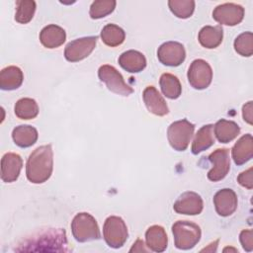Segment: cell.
Wrapping results in <instances>:
<instances>
[{
    "label": "cell",
    "instance_id": "12",
    "mask_svg": "<svg viewBox=\"0 0 253 253\" xmlns=\"http://www.w3.org/2000/svg\"><path fill=\"white\" fill-rule=\"evenodd\" d=\"M244 17V8L235 3H224L218 5L212 11V18L221 25H238Z\"/></svg>",
    "mask_w": 253,
    "mask_h": 253
},
{
    "label": "cell",
    "instance_id": "31",
    "mask_svg": "<svg viewBox=\"0 0 253 253\" xmlns=\"http://www.w3.org/2000/svg\"><path fill=\"white\" fill-rule=\"evenodd\" d=\"M115 0H96L90 6L89 15L92 19H101L111 14L116 8Z\"/></svg>",
    "mask_w": 253,
    "mask_h": 253
},
{
    "label": "cell",
    "instance_id": "14",
    "mask_svg": "<svg viewBox=\"0 0 253 253\" xmlns=\"http://www.w3.org/2000/svg\"><path fill=\"white\" fill-rule=\"evenodd\" d=\"M237 204V196L231 189H221L213 196L214 209L220 216L231 215L236 211Z\"/></svg>",
    "mask_w": 253,
    "mask_h": 253
},
{
    "label": "cell",
    "instance_id": "34",
    "mask_svg": "<svg viewBox=\"0 0 253 253\" xmlns=\"http://www.w3.org/2000/svg\"><path fill=\"white\" fill-rule=\"evenodd\" d=\"M237 182L242 187L251 190L253 188V168L250 167L249 169L240 173L237 177Z\"/></svg>",
    "mask_w": 253,
    "mask_h": 253
},
{
    "label": "cell",
    "instance_id": "2",
    "mask_svg": "<svg viewBox=\"0 0 253 253\" xmlns=\"http://www.w3.org/2000/svg\"><path fill=\"white\" fill-rule=\"evenodd\" d=\"M67 244L66 233L62 228H48L39 234L33 236L31 239L23 242L22 245L30 246L27 250H31L34 246L38 248L36 251H42V247H45L47 251H65L64 248Z\"/></svg>",
    "mask_w": 253,
    "mask_h": 253
},
{
    "label": "cell",
    "instance_id": "24",
    "mask_svg": "<svg viewBox=\"0 0 253 253\" xmlns=\"http://www.w3.org/2000/svg\"><path fill=\"white\" fill-rule=\"evenodd\" d=\"M214 143L213 126L205 125L195 134V138L192 143V153L199 154L204 150H207Z\"/></svg>",
    "mask_w": 253,
    "mask_h": 253
},
{
    "label": "cell",
    "instance_id": "23",
    "mask_svg": "<svg viewBox=\"0 0 253 253\" xmlns=\"http://www.w3.org/2000/svg\"><path fill=\"white\" fill-rule=\"evenodd\" d=\"M38 130L29 125H21L16 126L12 131V138L16 145L27 148L36 143L38 140Z\"/></svg>",
    "mask_w": 253,
    "mask_h": 253
},
{
    "label": "cell",
    "instance_id": "4",
    "mask_svg": "<svg viewBox=\"0 0 253 253\" xmlns=\"http://www.w3.org/2000/svg\"><path fill=\"white\" fill-rule=\"evenodd\" d=\"M72 235L78 242H87L101 238L98 223L88 212L77 213L71 221Z\"/></svg>",
    "mask_w": 253,
    "mask_h": 253
},
{
    "label": "cell",
    "instance_id": "5",
    "mask_svg": "<svg viewBox=\"0 0 253 253\" xmlns=\"http://www.w3.org/2000/svg\"><path fill=\"white\" fill-rule=\"evenodd\" d=\"M194 130L195 126L186 119L172 123L167 129V138L171 147L177 151L186 150Z\"/></svg>",
    "mask_w": 253,
    "mask_h": 253
},
{
    "label": "cell",
    "instance_id": "29",
    "mask_svg": "<svg viewBox=\"0 0 253 253\" xmlns=\"http://www.w3.org/2000/svg\"><path fill=\"white\" fill-rule=\"evenodd\" d=\"M36 2L33 0H19L16 2L15 20L20 24L29 23L36 12Z\"/></svg>",
    "mask_w": 253,
    "mask_h": 253
},
{
    "label": "cell",
    "instance_id": "20",
    "mask_svg": "<svg viewBox=\"0 0 253 253\" xmlns=\"http://www.w3.org/2000/svg\"><path fill=\"white\" fill-rule=\"evenodd\" d=\"M146 246L150 251L163 252L167 248L168 238L165 229L160 225H152L145 232Z\"/></svg>",
    "mask_w": 253,
    "mask_h": 253
},
{
    "label": "cell",
    "instance_id": "26",
    "mask_svg": "<svg viewBox=\"0 0 253 253\" xmlns=\"http://www.w3.org/2000/svg\"><path fill=\"white\" fill-rule=\"evenodd\" d=\"M125 39L126 33L118 25L108 24L101 31V40L108 46H118L125 42Z\"/></svg>",
    "mask_w": 253,
    "mask_h": 253
},
{
    "label": "cell",
    "instance_id": "35",
    "mask_svg": "<svg viewBox=\"0 0 253 253\" xmlns=\"http://www.w3.org/2000/svg\"><path fill=\"white\" fill-rule=\"evenodd\" d=\"M242 117L243 120L249 124H253V106H252V101H249L245 103L242 107Z\"/></svg>",
    "mask_w": 253,
    "mask_h": 253
},
{
    "label": "cell",
    "instance_id": "3",
    "mask_svg": "<svg viewBox=\"0 0 253 253\" xmlns=\"http://www.w3.org/2000/svg\"><path fill=\"white\" fill-rule=\"evenodd\" d=\"M174 244L181 250H189L195 247L201 239L200 226L189 220H178L172 225Z\"/></svg>",
    "mask_w": 253,
    "mask_h": 253
},
{
    "label": "cell",
    "instance_id": "27",
    "mask_svg": "<svg viewBox=\"0 0 253 253\" xmlns=\"http://www.w3.org/2000/svg\"><path fill=\"white\" fill-rule=\"evenodd\" d=\"M163 95L169 99H177L182 93V86L179 79L171 73H163L159 80Z\"/></svg>",
    "mask_w": 253,
    "mask_h": 253
},
{
    "label": "cell",
    "instance_id": "8",
    "mask_svg": "<svg viewBox=\"0 0 253 253\" xmlns=\"http://www.w3.org/2000/svg\"><path fill=\"white\" fill-rule=\"evenodd\" d=\"M188 81L196 90H203L210 86L212 79L211 65L204 59H195L188 70Z\"/></svg>",
    "mask_w": 253,
    "mask_h": 253
},
{
    "label": "cell",
    "instance_id": "22",
    "mask_svg": "<svg viewBox=\"0 0 253 253\" xmlns=\"http://www.w3.org/2000/svg\"><path fill=\"white\" fill-rule=\"evenodd\" d=\"M223 38V30L221 26H205L199 32L198 40L201 45L206 48H215L217 47Z\"/></svg>",
    "mask_w": 253,
    "mask_h": 253
},
{
    "label": "cell",
    "instance_id": "21",
    "mask_svg": "<svg viewBox=\"0 0 253 253\" xmlns=\"http://www.w3.org/2000/svg\"><path fill=\"white\" fill-rule=\"evenodd\" d=\"M24 80L23 71L14 65L3 68L0 72V88L6 91L18 89Z\"/></svg>",
    "mask_w": 253,
    "mask_h": 253
},
{
    "label": "cell",
    "instance_id": "36",
    "mask_svg": "<svg viewBox=\"0 0 253 253\" xmlns=\"http://www.w3.org/2000/svg\"><path fill=\"white\" fill-rule=\"evenodd\" d=\"M147 252V251H150L148 248H146L145 247V245H144V242H143V240H141V239H137L136 241H135V243L133 244V246L130 248V250H129V252Z\"/></svg>",
    "mask_w": 253,
    "mask_h": 253
},
{
    "label": "cell",
    "instance_id": "6",
    "mask_svg": "<svg viewBox=\"0 0 253 253\" xmlns=\"http://www.w3.org/2000/svg\"><path fill=\"white\" fill-rule=\"evenodd\" d=\"M127 227L124 219L117 215L106 218L103 225V237L111 248H121L127 239Z\"/></svg>",
    "mask_w": 253,
    "mask_h": 253
},
{
    "label": "cell",
    "instance_id": "30",
    "mask_svg": "<svg viewBox=\"0 0 253 253\" xmlns=\"http://www.w3.org/2000/svg\"><path fill=\"white\" fill-rule=\"evenodd\" d=\"M170 11L180 19L191 17L195 10L194 0H170L168 1Z\"/></svg>",
    "mask_w": 253,
    "mask_h": 253
},
{
    "label": "cell",
    "instance_id": "25",
    "mask_svg": "<svg viewBox=\"0 0 253 253\" xmlns=\"http://www.w3.org/2000/svg\"><path fill=\"white\" fill-rule=\"evenodd\" d=\"M213 132L219 142L227 143L233 140L239 134L240 127L233 121L221 119L213 126Z\"/></svg>",
    "mask_w": 253,
    "mask_h": 253
},
{
    "label": "cell",
    "instance_id": "1",
    "mask_svg": "<svg viewBox=\"0 0 253 253\" xmlns=\"http://www.w3.org/2000/svg\"><path fill=\"white\" fill-rule=\"evenodd\" d=\"M53 169V151L50 144L36 148L26 164V176L31 183L42 184L49 179Z\"/></svg>",
    "mask_w": 253,
    "mask_h": 253
},
{
    "label": "cell",
    "instance_id": "33",
    "mask_svg": "<svg viewBox=\"0 0 253 253\" xmlns=\"http://www.w3.org/2000/svg\"><path fill=\"white\" fill-rule=\"evenodd\" d=\"M239 240L245 251L253 250V231L251 229H243L239 234Z\"/></svg>",
    "mask_w": 253,
    "mask_h": 253
},
{
    "label": "cell",
    "instance_id": "16",
    "mask_svg": "<svg viewBox=\"0 0 253 253\" xmlns=\"http://www.w3.org/2000/svg\"><path fill=\"white\" fill-rule=\"evenodd\" d=\"M143 102L147 110L158 117H163L169 113L168 106L164 98L154 86H147L142 93Z\"/></svg>",
    "mask_w": 253,
    "mask_h": 253
},
{
    "label": "cell",
    "instance_id": "19",
    "mask_svg": "<svg viewBox=\"0 0 253 253\" xmlns=\"http://www.w3.org/2000/svg\"><path fill=\"white\" fill-rule=\"evenodd\" d=\"M119 64L127 72L138 73L145 68L146 58L140 51L130 49L120 55Z\"/></svg>",
    "mask_w": 253,
    "mask_h": 253
},
{
    "label": "cell",
    "instance_id": "18",
    "mask_svg": "<svg viewBox=\"0 0 253 253\" xmlns=\"http://www.w3.org/2000/svg\"><path fill=\"white\" fill-rule=\"evenodd\" d=\"M66 40L65 31L57 25H47L40 33V42L46 48H56Z\"/></svg>",
    "mask_w": 253,
    "mask_h": 253
},
{
    "label": "cell",
    "instance_id": "17",
    "mask_svg": "<svg viewBox=\"0 0 253 253\" xmlns=\"http://www.w3.org/2000/svg\"><path fill=\"white\" fill-rule=\"evenodd\" d=\"M232 159L236 165H242L253 157V137L250 133L242 135L231 149Z\"/></svg>",
    "mask_w": 253,
    "mask_h": 253
},
{
    "label": "cell",
    "instance_id": "7",
    "mask_svg": "<svg viewBox=\"0 0 253 253\" xmlns=\"http://www.w3.org/2000/svg\"><path fill=\"white\" fill-rule=\"evenodd\" d=\"M98 76L101 82L113 93L121 96H129L133 93V89L127 85L122 74L112 65L105 64L100 66Z\"/></svg>",
    "mask_w": 253,
    "mask_h": 253
},
{
    "label": "cell",
    "instance_id": "32",
    "mask_svg": "<svg viewBox=\"0 0 253 253\" xmlns=\"http://www.w3.org/2000/svg\"><path fill=\"white\" fill-rule=\"evenodd\" d=\"M234 49L241 56H251L253 53V34L245 32L240 34L234 41Z\"/></svg>",
    "mask_w": 253,
    "mask_h": 253
},
{
    "label": "cell",
    "instance_id": "13",
    "mask_svg": "<svg viewBox=\"0 0 253 253\" xmlns=\"http://www.w3.org/2000/svg\"><path fill=\"white\" fill-rule=\"evenodd\" d=\"M173 209L180 214L196 215L202 212L204 209V202L199 194L188 191L179 196L173 205Z\"/></svg>",
    "mask_w": 253,
    "mask_h": 253
},
{
    "label": "cell",
    "instance_id": "9",
    "mask_svg": "<svg viewBox=\"0 0 253 253\" xmlns=\"http://www.w3.org/2000/svg\"><path fill=\"white\" fill-rule=\"evenodd\" d=\"M97 39V37H84L68 42L64 49L65 59L70 62H77L86 58L94 50Z\"/></svg>",
    "mask_w": 253,
    "mask_h": 253
},
{
    "label": "cell",
    "instance_id": "10",
    "mask_svg": "<svg viewBox=\"0 0 253 253\" xmlns=\"http://www.w3.org/2000/svg\"><path fill=\"white\" fill-rule=\"evenodd\" d=\"M212 167L208 173V179L211 182H218L222 180L229 172L230 169V156L229 149L217 148L209 156Z\"/></svg>",
    "mask_w": 253,
    "mask_h": 253
},
{
    "label": "cell",
    "instance_id": "15",
    "mask_svg": "<svg viewBox=\"0 0 253 253\" xmlns=\"http://www.w3.org/2000/svg\"><path fill=\"white\" fill-rule=\"evenodd\" d=\"M23 160L14 152L5 153L1 159V179L5 183L15 182L22 170Z\"/></svg>",
    "mask_w": 253,
    "mask_h": 253
},
{
    "label": "cell",
    "instance_id": "37",
    "mask_svg": "<svg viewBox=\"0 0 253 253\" xmlns=\"http://www.w3.org/2000/svg\"><path fill=\"white\" fill-rule=\"evenodd\" d=\"M223 251H224V252H226V251H234V252H236L237 250H236V249H233V248H224Z\"/></svg>",
    "mask_w": 253,
    "mask_h": 253
},
{
    "label": "cell",
    "instance_id": "11",
    "mask_svg": "<svg viewBox=\"0 0 253 253\" xmlns=\"http://www.w3.org/2000/svg\"><path fill=\"white\" fill-rule=\"evenodd\" d=\"M158 60L166 66H179L186 58V50L178 42H166L157 49Z\"/></svg>",
    "mask_w": 253,
    "mask_h": 253
},
{
    "label": "cell",
    "instance_id": "28",
    "mask_svg": "<svg viewBox=\"0 0 253 253\" xmlns=\"http://www.w3.org/2000/svg\"><path fill=\"white\" fill-rule=\"evenodd\" d=\"M14 112L21 120H32L38 116L39 106L32 98H22L16 102Z\"/></svg>",
    "mask_w": 253,
    "mask_h": 253
}]
</instances>
